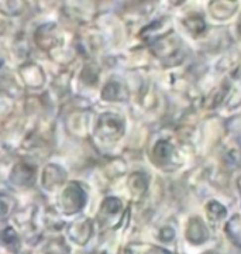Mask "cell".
I'll return each mask as SVG.
<instances>
[{
    "label": "cell",
    "mask_w": 241,
    "mask_h": 254,
    "mask_svg": "<svg viewBox=\"0 0 241 254\" xmlns=\"http://www.w3.org/2000/svg\"><path fill=\"white\" fill-rule=\"evenodd\" d=\"M207 213L209 216L213 219V220H217V219H222L226 216V209L219 203V202H210L207 205Z\"/></svg>",
    "instance_id": "obj_4"
},
{
    "label": "cell",
    "mask_w": 241,
    "mask_h": 254,
    "mask_svg": "<svg viewBox=\"0 0 241 254\" xmlns=\"http://www.w3.org/2000/svg\"><path fill=\"white\" fill-rule=\"evenodd\" d=\"M187 239L192 243H202L207 239V229L200 219H192L187 226Z\"/></svg>",
    "instance_id": "obj_1"
},
{
    "label": "cell",
    "mask_w": 241,
    "mask_h": 254,
    "mask_svg": "<svg viewBox=\"0 0 241 254\" xmlns=\"http://www.w3.org/2000/svg\"><path fill=\"white\" fill-rule=\"evenodd\" d=\"M227 229H229V235L233 239V242L237 243V245H241V219L239 216H236L227 225Z\"/></svg>",
    "instance_id": "obj_2"
},
{
    "label": "cell",
    "mask_w": 241,
    "mask_h": 254,
    "mask_svg": "<svg viewBox=\"0 0 241 254\" xmlns=\"http://www.w3.org/2000/svg\"><path fill=\"white\" fill-rule=\"evenodd\" d=\"M154 154L158 160H168L170 155L172 154V147L170 143L167 141H160L158 144L155 145V150H154Z\"/></svg>",
    "instance_id": "obj_3"
},
{
    "label": "cell",
    "mask_w": 241,
    "mask_h": 254,
    "mask_svg": "<svg viewBox=\"0 0 241 254\" xmlns=\"http://www.w3.org/2000/svg\"><path fill=\"white\" fill-rule=\"evenodd\" d=\"M186 26L187 28L193 30L195 33H200V31L205 30V23L200 17H190L186 21Z\"/></svg>",
    "instance_id": "obj_5"
}]
</instances>
